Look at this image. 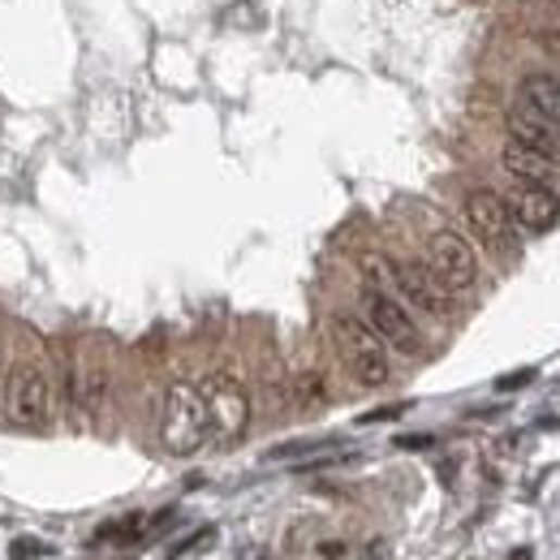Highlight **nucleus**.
<instances>
[{
	"label": "nucleus",
	"mask_w": 560,
	"mask_h": 560,
	"mask_svg": "<svg viewBox=\"0 0 560 560\" xmlns=\"http://www.w3.org/2000/svg\"><path fill=\"white\" fill-rule=\"evenodd\" d=\"M333 340L349 366V375L362 388H384L393 379V362H388V345L371 333V324L362 315H336Z\"/></svg>",
	"instance_id": "2"
},
{
	"label": "nucleus",
	"mask_w": 560,
	"mask_h": 560,
	"mask_svg": "<svg viewBox=\"0 0 560 560\" xmlns=\"http://www.w3.org/2000/svg\"><path fill=\"white\" fill-rule=\"evenodd\" d=\"M465 224H470V233H474L491 254L518 259V250H522V241H518V221H513L509 203H505L496 190L478 186V190L465 195Z\"/></svg>",
	"instance_id": "4"
},
{
	"label": "nucleus",
	"mask_w": 560,
	"mask_h": 560,
	"mask_svg": "<svg viewBox=\"0 0 560 560\" xmlns=\"http://www.w3.org/2000/svg\"><path fill=\"white\" fill-rule=\"evenodd\" d=\"M513 560H531V552H518V557H513Z\"/></svg>",
	"instance_id": "21"
},
{
	"label": "nucleus",
	"mask_w": 560,
	"mask_h": 560,
	"mask_svg": "<svg viewBox=\"0 0 560 560\" xmlns=\"http://www.w3.org/2000/svg\"><path fill=\"white\" fill-rule=\"evenodd\" d=\"M203 406H208V423H212V440H237L250 423V397L233 375H208L199 384Z\"/></svg>",
	"instance_id": "6"
},
{
	"label": "nucleus",
	"mask_w": 560,
	"mask_h": 560,
	"mask_svg": "<svg viewBox=\"0 0 560 560\" xmlns=\"http://www.w3.org/2000/svg\"><path fill=\"white\" fill-rule=\"evenodd\" d=\"M531 379H535V371H513V375L496 379V388H500V393H513V388H526Z\"/></svg>",
	"instance_id": "15"
},
{
	"label": "nucleus",
	"mask_w": 560,
	"mask_h": 560,
	"mask_svg": "<svg viewBox=\"0 0 560 560\" xmlns=\"http://www.w3.org/2000/svg\"><path fill=\"white\" fill-rule=\"evenodd\" d=\"M522 104H531L535 112H544L560 129V74H526L522 78Z\"/></svg>",
	"instance_id": "12"
},
{
	"label": "nucleus",
	"mask_w": 560,
	"mask_h": 560,
	"mask_svg": "<svg viewBox=\"0 0 560 560\" xmlns=\"http://www.w3.org/2000/svg\"><path fill=\"white\" fill-rule=\"evenodd\" d=\"M500 164H505V173H509V177H518V182H548V177H552V169H557V160H552V155H544V151H535V147L518 142V138H509V142H505Z\"/></svg>",
	"instance_id": "11"
},
{
	"label": "nucleus",
	"mask_w": 560,
	"mask_h": 560,
	"mask_svg": "<svg viewBox=\"0 0 560 560\" xmlns=\"http://www.w3.org/2000/svg\"><path fill=\"white\" fill-rule=\"evenodd\" d=\"M393 294H401L406 307H414L432 320H445L452 311V298L436 281V272L427 263H414V259H393Z\"/></svg>",
	"instance_id": "8"
},
{
	"label": "nucleus",
	"mask_w": 560,
	"mask_h": 560,
	"mask_svg": "<svg viewBox=\"0 0 560 560\" xmlns=\"http://www.w3.org/2000/svg\"><path fill=\"white\" fill-rule=\"evenodd\" d=\"M509 138H518V142H526V147H535V151L560 160V129L544 112H535L531 104H522V100L509 112Z\"/></svg>",
	"instance_id": "10"
},
{
	"label": "nucleus",
	"mask_w": 560,
	"mask_h": 560,
	"mask_svg": "<svg viewBox=\"0 0 560 560\" xmlns=\"http://www.w3.org/2000/svg\"><path fill=\"white\" fill-rule=\"evenodd\" d=\"M4 410L17 427H43L52 419V379L39 362H26L13 371L9 379V397H4Z\"/></svg>",
	"instance_id": "7"
},
{
	"label": "nucleus",
	"mask_w": 560,
	"mask_h": 560,
	"mask_svg": "<svg viewBox=\"0 0 560 560\" xmlns=\"http://www.w3.org/2000/svg\"><path fill=\"white\" fill-rule=\"evenodd\" d=\"M427 267L436 272V281L445 285L448 294H465V289H474V281H478V254H474V246H470L461 233H452V228H436V233L427 237Z\"/></svg>",
	"instance_id": "5"
},
{
	"label": "nucleus",
	"mask_w": 560,
	"mask_h": 560,
	"mask_svg": "<svg viewBox=\"0 0 560 560\" xmlns=\"http://www.w3.org/2000/svg\"><path fill=\"white\" fill-rule=\"evenodd\" d=\"M362 320L371 324V333L379 336L388 349H397V353L419 358V353L427 349V345H423V328L414 324L410 307H406L397 294H388V289L362 285Z\"/></svg>",
	"instance_id": "3"
},
{
	"label": "nucleus",
	"mask_w": 560,
	"mask_h": 560,
	"mask_svg": "<svg viewBox=\"0 0 560 560\" xmlns=\"http://www.w3.org/2000/svg\"><path fill=\"white\" fill-rule=\"evenodd\" d=\"M298 406H307V410H320L324 401H328V388H324V379L315 375V371H307V375H298Z\"/></svg>",
	"instance_id": "13"
},
{
	"label": "nucleus",
	"mask_w": 560,
	"mask_h": 560,
	"mask_svg": "<svg viewBox=\"0 0 560 560\" xmlns=\"http://www.w3.org/2000/svg\"><path fill=\"white\" fill-rule=\"evenodd\" d=\"M397 445L401 448H427L432 440H427V436H406V440H397Z\"/></svg>",
	"instance_id": "18"
},
{
	"label": "nucleus",
	"mask_w": 560,
	"mask_h": 560,
	"mask_svg": "<svg viewBox=\"0 0 560 560\" xmlns=\"http://www.w3.org/2000/svg\"><path fill=\"white\" fill-rule=\"evenodd\" d=\"M212 440V423H208V406L199 384L177 379L164 393V410H160V445L173 457H190Z\"/></svg>",
	"instance_id": "1"
},
{
	"label": "nucleus",
	"mask_w": 560,
	"mask_h": 560,
	"mask_svg": "<svg viewBox=\"0 0 560 560\" xmlns=\"http://www.w3.org/2000/svg\"><path fill=\"white\" fill-rule=\"evenodd\" d=\"M509 212H513V221L522 224L526 233H548L560 221V195L548 182H526Z\"/></svg>",
	"instance_id": "9"
},
{
	"label": "nucleus",
	"mask_w": 560,
	"mask_h": 560,
	"mask_svg": "<svg viewBox=\"0 0 560 560\" xmlns=\"http://www.w3.org/2000/svg\"><path fill=\"white\" fill-rule=\"evenodd\" d=\"M406 406H384V410H375V414H362V423H384V419H397Z\"/></svg>",
	"instance_id": "17"
},
{
	"label": "nucleus",
	"mask_w": 560,
	"mask_h": 560,
	"mask_svg": "<svg viewBox=\"0 0 560 560\" xmlns=\"http://www.w3.org/2000/svg\"><path fill=\"white\" fill-rule=\"evenodd\" d=\"M340 552H345L340 544H324V560H336V557H340Z\"/></svg>",
	"instance_id": "19"
},
{
	"label": "nucleus",
	"mask_w": 560,
	"mask_h": 560,
	"mask_svg": "<svg viewBox=\"0 0 560 560\" xmlns=\"http://www.w3.org/2000/svg\"><path fill=\"white\" fill-rule=\"evenodd\" d=\"M539 43H544V52L560 65V26L557 30H548V35H539Z\"/></svg>",
	"instance_id": "16"
},
{
	"label": "nucleus",
	"mask_w": 560,
	"mask_h": 560,
	"mask_svg": "<svg viewBox=\"0 0 560 560\" xmlns=\"http://www.w3.org/2000/svg\"><path fill=\"white\" fill-rule=\"evenodd\" d=\"M142 526H147V518H142V513H129V518H121V522L100 526V535H96V539H100V544H104V539H121V544H125V539H138V535H142Z\"/></svg>",
	"instance_id": "14"
},
{
	"label": "nucleus",
	"mask_w": 560,
	"mask_h": 560,
	"mask_svg": "<svg viewBox=\"0 0 560 560\" xmlns=\"http://www.w3.org/2000/svg\"><path fill=\"white\" fill-rule=\"evenodd\" d=\"M505 4H548V0H505Z\"/></svg>",
	"instance_id": "20"
}]
</instances>
